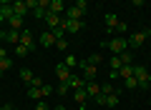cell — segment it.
Returning a JSON list of instances; mask_svg holds the SVG:
<instances>
[{
  "mask_svg": "<svg viewBox=\"0 0 151 110\" xmlns=\"http://www.w3.org/2000/svg\"><path fill=\"white\" fill-rule=\"evenodd\" d=\"M45 23H48V30H55V28L63 25V15H45Z\"/></svg>",
  "mask_w": 151,
  "mask_h": 110,
  "instance_id": "4fadbf2b",
  "label": "cell"
},
{
  "mask_svg": "<svg viewBox=\"0 0 151 110\" xmlns=\"http://www.w3.org/2000/svg\"><path fill=\"white\" fill-rule=\"evenodd\" d=\"M33 78H35V75H33L30 68H20V80L23 83H33Z\"/></svg>",
  "mask_w": 151,
  "mask_h": 110,
  "instance_id": "603a6c76",
  "label": "cell"
},
{
  "mask_svg": "<svg viewBox=\"0 0 151 110\" xmlns=\"http://www.w3.org/2000/svg\"><path fill=\"white\" fill-rule=\"evenodd\" d=\"M108 65H111V70H116V73H119V70L124 68V63H121V58H119V55H113V58L108 60Z\"/></svg>",
  "mask_w": 151,
  "mask_h": 110,
  "instance_id": "484cf974",
  "label": "cell"
},
{
  "mask_svg": "<svg viewBox=\"0 0 151 110\" xmlns=\"http://www.w3.org/2000/svg\"><path fill=\"white\" fill-rule=\"evenodd\" d=\"M76 5L81 8V10H88V0H76Z\"/></svg>",
  "mask_w": 151,
  "mask_h": 110,
  "instance_id": "8d00e7d4",
  "label": "cell"
},
{
  "mask_svg": "<svg viewBox=\"0 0 151 110\" xmlns=\"http://www.w3.org/2000/svg\"><path fill=\"white\" fill-rule=\"evenodd\" d=\"M68 83H58V95H65V93H68Z\"/></svg>",
  "mask_w": 151,
  "mask_h": 110,
  "instance_id": "d6a6232c",
  "label": "cell"
},
{
  "mask_svg": "<svg viewBox=\"0 0 151 110\" xmlns=\"http://www.w3.org/2000/svg\"><path fill=\"white\" fill-rule=\"evenodd\" d=\"M101 45L106 48V50H111L113 55H121L124 50H129V40H126V38H119V35L111 38V40H103Z\"/></svg>",
  "mask_w": 151,
  "mask_h": 110,
  "instance_id": "6da1fadb",
  "label": "cell"
},
{
  "mask_svg": "<svg viewBox=\"0 0 151 110\" xmlns=\"http://www.w3.org/2000/svg\"><path fill=\"white\" fill-rule=\"evenodd\" d=\"M83 90H86V95H88V98H98V95H101V85H98L96 80H88Z\"/></svg>",
  "mask_w": 151,
  "mask_h": 110,
  "instance_id": "30bf717a",
  "label": "cell"
},
{
  "mask_svg": "<svg viewBox=\"0 0 151 110\" xmlns=\"http://www.w3.org/2000/svg\"><path fill=\"white\" fill-rule=\"evenodd\" d=\"M134 78H136V83H139L141 90L151 88V73L144 68V65H134Z\"/></svg>",
  "mask_w": 151,
  "mask_h": 110,
  "instance_id": "7a4b0ae2",
  "label": "cell"
},
{
  "mask_svg": "<svg viewBox=\"0 0 151 110\" xmlns=\"http://www.w3.org/2000/svg\"><path fill=\"white\" fill-rule=\"evenodd\" d=\"M101 53H93V55H88V58H86V63H91V65H96V68H98V63H101Z\"/></svg>",
  "mask_w": 151,
  "mask_h": 110,
  "instance_id": "4316f807",
  "label": "cell"
},
{
  "mask_svg": "<svg viewBox=\"0 0 151 110\" xmlns=\"http://www.w3.org/2000/svg\"><path fill=\"white\" fill-rule=\"evenodd\" d=\"M68 88L70 90H83L86 88V78H83V75H70V80H68Z\"/></svg>",
  "mask_w": 151,
  "mask_h": 110,
  "instance_id": "ba28073f",
  "label": "cell"
},
{
  "mask_svg": "<svg viewBox=\"0 0 151 110\" xmlns=\"http://www.w3.org/2000/svg\"><path fill=\"white\" fill-rule=\"evenodd\" d=\"M30 88H43V80L35 75V78H33V83H30Z\"/></svg>",
  "mask_w": 151,
  "mask_h": 110,
  "instance_id": "e575fe53",
  "label": "cell"
},
{
  "mask_svg": "<svg viewBox=\"0 0 151 110\" xmlns=\"http://www.w3.org/2000/svg\"><path fill=\"white\" fill-rule=\"evenodd\" d=\"M73 98H76V105L78 108H86V103H88V95H86V90H73Z\"/></svg>",
  "mask_w": 151,
  "mask_h": 110,
  "instance_id": "9a60e30c",
  "label": "cell"
},
{
  "mask_svg": "<svg viewBox=\"0 0 151 110\" xmlns=\"http://www.w3.org/2000/svg\"><path fill=\"white\" fill-rule=\"evenodd\" d=\"M129 78H134V65H124L119 70V80H129Z\"/></svg>",
  "mask_w": 151,
  "mask_h": 110,
  "instance_id": "d6986e66",
  "label": "cell"
},
{
  "mask_svg": "<svg viewBox=\"0 0 151 110\" xmlns=\"http://www.w3.org/2000/svg\"><path fill=\"white\" fill-rule=\"evenodd\" d=\"M63 30L65 33H81L83 30V20H68V18H63Z\"/></svg>",
  "mask_w": 151,
  "mask_h": 110,
  "instance_id": "52a82bcc",
  "label": "cell"
},
{
  "mask_svg": "<svg viewBox=\"0 0 151 110\" xmlns=\"http://www.w3.org/2000/svg\"><path fill=\"white\" fill-rule=\"evenodd\" d=\"M126 28H129L126 23H119V25H116V33H126Z\"/></svg>",
  "mask_w": 151,
  "mask_h": 110,
  "instance_id": "f35d334b",
  "label": "cell"
},
{
  "mask_svg": "<svg viewBox=\"0 0 151 110\" xmlns=\"http://www.w3.org/2000/svg\"><path fill=\"white\" fill-rule=\"evenodd\" d=\"M103 20H106V28H108V33H116V25H119V18L113 15V13H106V15H103Z\"/></svg>",
  "mask_w": 151,
  "mask_h": 110,
  "instance_id": "2e32d148",
  "label": "cell"
},
{
  "mask_svg": "<svg viewBox=\"0 0 151 110\" xmlns=\"http://www.w3.org/2000/svg\"><path fill=\"white\" fill-rule=\"evenodd\" d=\"M28 55V48L25 45H15V58H25Z\"/></svg>",
  "mask_w": 151,
  "mask_h": 110,
  "instance_id": "f1b7e54d",
  "label": "cell"
},
{
  "mask_svg": "<svg viewBox=\"0 0 151 110\" xmlns=\"http://www.w3.org/2000/svg\"><path fill=\"white\" fill-rule=\"evenodd\" d=\"M25 13H28L25 0H15V3H13V15H18V18H25Z\"/></svg>",
  "mask_w": 151,
  "mask_h": 110,
  "instance_id": "5bb4252c",
  "label": "cell"
},
{
  "mask_svg": "<svg viewBox=\"0 0 151 110\" xmlns=\"http://www.w3.org/2000/svg\"><path fill=\"white\" fill-rule=\"evenodd\" d=\"M55 110H65V108H63V105H55Z\"/></svg>",
  "mask_w": 151,
  "mask_h": 110,
  "instance_id": "7bdbcfd3",
  "label": "cell"
},
{
  "mask_svg": "<svg viewBox=\"0 0 151 110\" xmlns=\"http://www.w3.org/2000/svg\"><path fill=\"white\" fill-rule=\"evenodd\" d=\"M63 65H65V68H70V70H73L76 65H78V60H76V55H65V60H63Z\"/></svg>",
  "mask_w": 151,
  "mask_h": 110,
  "instance_id": "83f0119b",
  "label": "cell"
},
{
  "mask_svg": "<svg viewBox=\"0 0 151 110\" xmlns=\"http://www.w3.org/2000/svg\"><path fill=\"white\" fill-rule=\"evenodd\" d=\"M38 43H40L43 48H50V45H55V35L50 30H43V33H40V38H38Z\"/></svg>",
  "mask_w": 151,
  "mask_h": 110,
  "instance_id": "8fae6325",
  "label": "cell"
},
{
  "mask_svg": "<svg viewBox=\"0 0 151 110\" xmlns=\"http://www.w3.org/2000/svg\"><path fill=\"white\" fill-rule=\"evenodd\" d=\"M93 100H96V105H106V95H103V93L98 95V98H93Z\"/></svg>",
  "mask_w": 151,
  "mask_h": 110,
  "instance_id": "74e56055",
  "label": "cell"
},
{
  "mask_svg": "<svg viewBox=\"0 0 151 110\" xmlns=\"http://www.w3.org/2000/svg\"><path fill=\"white\" fill-rule=\"evenodd\" d=\"M50 93H53V85H45V83H43V98H48Z\"/></svg>",
  "mask_w": 151,
  "mask_h": 110,
  "instance_id": "d590c367",
  "label": "cell"
},
{
  "mask_svg": "<svg viewBox=\"0 0 151 110\" xmlns=\"http://www.w3.org/2000/svg\"><path fill=\"white\" fill-rule=\"evenodd\" d=\"M20 45H25L28 48V53H33V50H35V38H33V33L30 30H28V28H23V30H20Z\"/></svg>",
  "mask_w": 151,
  "mask_h": 110,
  "instance_id": "277c9868",
  "label": "cell"
},
{
  "mask_svg": "<svg viewBox=\"0 0 151 110\" xmlns=\"http://www.w3.org/2000/svg\"><path fill=\"white\" fill-rule=\"evenodd\" d=\"M65 8H68V5H65L63 0H50L48 13H50V15H60V13H65Z\"/></svg>",
  "mask_w": 151,
  "mask_h": 110,
  "instance_id": "7c38bea8",
  "label": "cell"
},
{
  "mask_svg": "<svg viewBox=\"0 0 151 110\" xmlns=\"http://www.w3.org/2000/svg\"><path fill=\"white\" fill-rule=\"evenodd\" d=\"M13 65H15V60H13V58H3V60H0V73H5V70H10Z\"/></svg>",
  "mask_w": 151,
  "mask_h": 110,
  "instance_id": "d4e9b609",
  "label": "cell"
},
{
  "mask_svg": "<svg viewBox=\"0 0 151 110\" xmlns=\"http://www.w3.org/2000/svg\"><path fill=\"white\" fill-rule=\"evenodd\" d=\"M119 98H121V93H111V95H106V108H116V105H119Z\"/></svg>",
  "mask_w": 151,
  "mask_h": 110,
  "instance_id": "44dd1931",
  "label": "cell"
},
{
  "mask_svg": "<svg viewBox=\"0 0 151 110\" xmlns=\"http://www.w3.org/2000/svg\"><path fill=\"white\" fill-rule=\"evenodd\" d=\"M33 15H35V18H43V20H45V15H48V10H43V8H35V10H33Z\"/></svg>",
  "mask_w": 151,
  "mask_h": 110,
  "instance_id": "1f68e13d",
  "label": "cell"
},
{
  "mask_svg": "<svg viewBox=\"0 0 151 110\" xmlns=\"http://www.w3.org/2000/svg\"><path fill=\"white\" fill-rule=\"evenodd\" d=\"M124 88H129V90L139 88V83H136V78H129V80H124Z\"/></svg>",
  "mask_w": 151,
  "mask_h": 110,
  "instance_id": "f546056e",
  "label": "cell"
},
{
  "mask_svg": "<svg viewBox=\"0 0 151 110\" xmlns=\"http://www.w3.org/2000/svg\"><path fill=\"white\" fill-rule=\"evenodd\" d=\"M151 35V28H146V30H136L134 35L129 38V48H134V50H139L141 45H144L146 43V38Z\"/></svg>",
  "mask_w": 151,
  "mask_h": 110,
  "instance_id": "3957f363",
  "label": "cell"
},
{
  "mask_svg": "<svg viewBox=\"0 0 151 110\" xmlns=\"http://www.w3.org/2000/svg\"><path fill=\"white\" fill-rule=\"evenodd\" d=\"M55 48H58V50H68V40H65V38H63V40H55Z\"/></svg>",
  "mask_w": 151,
  "mask_h": 110,
  "instance_id": "4dcf8cb0",
  "label": "cell"
},
{
  "mask_svg": "<svg viewBox=\"0 0 151 110\" xmlns=\"http://www.w3.org/2000/svg\"><path fill=\"white\" fill-rule=\"evenodd\" d=\"M0 23H5V20H3V15H0Z\"/></svg>",
  "mask_w": 151,
  "mask_h": 110,
  "instance_id": "ee69618b",
  "label": "cell"
},
{
  "mask_svg": "<svg viewBox=\"0 0 151 110\" xmlns=\"http://www.w3.org/2000/svg\"><path fill=\"white\" fill-rule=\"evenodd\" d=\"M28 98L30 100H43V88H28Z\"/></svg>",
  "mask_w": 151,
  "mask_h": 110,
  "instance_id": "ffe728a7",
  "label": "cell"
},
{
  "mask_svg": "<svg viewBox=\"0 0 151 110\" xmlns=\"http://www.w3.org/2000/svg\"><path fill=\"white\" fill-rule=\"evenodd\" d=\"M119 58H121V63H124V65H134V53H131V50H124Z\"/></svg>",
  "mask_w": 151,
  "mask_h": 110,
  "instance_id": "cb8c5ba5",
  "label": "cell"
},
{
  "mask_svg": "<svg viewBox=\"0 0 151 110\" xmlns=\"http://www.w3.org/2000/svg\"><path fill=\"white\" fill-rule=\"evenodd\" d=\"M8 25H10V30H23V18L13 15L10 20H8Z\"/></svg>",
  "mask_w": 151,
  "mask_h": 110,
  "instance_id": "7402d4cb",
  "label": "cell"
},
{
  "mask_svg": "<svg viewBox=\"0 0 151 110\" xmlns=\"http://www.w3.org/2000/svg\"><path fill=\"white\" fill-rule=\"evenodd\" d=\"M3 58H10V55H8V50H5V48H0V60H3Z\"/></svg>",
  "mask_w": 151,
  "mask_h": 110,
  "instance_id": "ab89813d",
  "label": "cell"
},
{
  "mask_svg": "<svg viewBox=\"0 0 151 110\" xmlns=\"http://www.w3.org/2000/svg\"><path fill=\"white\" fill-rule=\"evenodd\" d=\"M55 75H58V83H68V80H70V75H73V70H70V68H65L63 63H58V65H55Z\"/></svg>",
  "mask_w": 151,
  "mask_h": 110,
  "instance_id": "8992f818",
  "label": "cell"
},
{
  "mask_svg": "<svg viewBox=\"0 0 151 110\" xmlns=\"http://www.w3.org/2000/svg\"><path fill=\"white\" fill-rule=\"evenodd\" d=\"M0 40H5V33H3V30H0Z\"/></svg>",
  "mask_w": 151,
  "mask_h": 110,
  "instance_id": "b9f144b4",
  "label": "cell"
},
{
  "mask_svg": "<svg viewBox=\"0 0 151 110\" xmlns=\"http://www.w3.org/2000/svg\"><path fill=\"white\" fill-rule=\"evenodd\" d=\"M5 40L13 43V45H20V30H8L5 33Z\"/></svg>",
  "mask_w": 151,
  "mask_h": 110,
  "instance_id": "ac0fdd59",
  "label": "cell"
},
{
  "mask_svg": "<svg viewBox=\"0 0 151 110\" xmlns=\"http://www.w3.org/2000/svg\"><path fill=\"white\" fill-rule=\"evenodd\" d=\"M149 105H151V100H149Z\"/></svg>",
  "mask_w": 151,
  "mask_h": 110,
  "instance_id": "f6af8a7d",
  "label": "cell"
},
{
  "mask_svg": "<svg viewBox=\"0 0 151 110\" xmlns=\"http://www.w3.org/2000/svg\"><path fill=\"white\" fill-rule=\"evenodd\" d=\"M13 110H18V108H13Z\"/></svg>",
  "mask_w": 151,
  "mask_h": 110,
  "instance_id": "bcb514c9",
  "label": "cell"
},
{
  "mask_svg": "<svg viewBox=\"0 0 151 110\" xmlns=\"http://www.w3.org/2000/svg\"><path fill=\"white\" fill-rule=\"evenodd\" d=\"M78 65H81V68H83V78H86V83H88V80H96V65H91V63H86V60H83V63H78Z\"/></svg>",
  "mask_w": 151,
  "mask_h": 110,
  "instance_id": "9c48e42d",
  "label": "cell"
},
{
  "mask_svg": "<svg viewBox=\"0 0 151 110\" xmlns=\"http://www.w3.org/2000/svg\"><path fill=\"white\" fill-rule=\"evenodd\" d=\"M0 110H13V105H8V103H5V105H0Z\"/></svg>",
  "mask_w": 151,
  "mask_h": 110,
  "instance_id": "60d3db41",
  "label": "cell"
},
{
  "mask_svg": "<svg viewBox=\"0 0 151 110\" xmlns=\"http://www.w3.org/2000/svg\"><path fill=\"white\" fill-rule=\"evenodd\" d=\"M35 110H50V108H48L45 100H38V103H35Z\"/></svg>",
  "mask_w": 151,
  "mask_h": 110,
  "instance_id": "836d02e7",
  "label": "cell"
},
{
  "mask_svg": "<svg viewBox=\"0 0 151 110\" xmlns=\"http://www.w3.org/2000/svg\"><path fill=\"white\" fill-rule=\"evenodd\" d=\"M0 15H3V20H10L13 18V3H0Z\"/></svg>",
  "mask_w": 151,
  "mask_h": 110,
  "instance_id": "e0dca14e",
  "label": "cell"
},
{
  "mask_svg": "<svg viewBox=\"0 0 151 110\" xmlns=\"http://www.w3.org/2000/svg\"><path fill=\"white\" fill-rule=\"evenodd\" d=\"M83 15H86V10H81L78 5H68L63 18H68V20H83Z\"/></svg>",
  "mask_w": 151,
  "mask_h": 110,
  "instance_id": "5b68a950",
  "label": "cell"
}]
</instances>
